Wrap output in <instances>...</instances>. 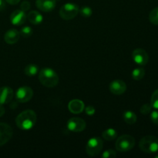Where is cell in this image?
Masks as SVG:
<instances>
[{"label":"cell","mask_w":158,"mask_h":158,"mask_svg":"<svg viewBox=\"0 0 158 158\" xmlns=\"http://www.w3.org/2000/svg\"><path fill=\"white\" fill-rule=\"evenodd\" d=\"M36 114L32 110H26L17 116L15 123L19 129L28 131L33 127L36 123Z\"/></svg>","instance_id":"1"},{"label":"cell","mask_w":158,"mask_h":158,"mask_svg":"<svg viewBox=\"0 0 158 158\" xmlns=\"http://www.w3.org/2000/svg\"><path fill=\"white\" fill-rule=\"evenodd\" d=\"M39 80L44 86L55 87L59 83V77L56 73L50 68H43L39 74Z\"/></svg>","instance_id":"2"},{"label":"cell","mask_w":158,"mask_h":158,"mask_svg":"<svg viewBox=\"0 0 158 158\" xmlns=\"http://www.w3.org/2000/svg\"><path fill=\"white\" fill-rule=\"evenodd\" d=\"M139 148L147 154H154L158 151V138L154 136H145L140 140Z\"/></svg>","instance_id":"3"},{"label":"cell","mask_w":158,"mask_h":158,"mask_svg":"<svg viewBox=\"0 0 158 158\" xmlns=\"http://www.w3.org/2000/svg\"><path fill=\"white\" fill-rule=\"evenodd\" d=\"M115 146L119 152H127L135 146V139L132 136L124 134L117 138Z\"/></svg>","instance_id":"4"},{"label":"cell","mask_w":158,"mask_h":158,"mask_svg":"<svg viewBox=\"0 0 158 158\" xmlns=\"http://www.w3.org/2000/svg\"><path fill=\"white\" fill-rule=\"evenodd\" d=\"M103 142L100 137H93L88 140L86 145V154L89 157H95L101 152Z\"/></svg>","instance_id":"5"},{"label":"cell","mask_w":158,"mask_h":158,"mask_svg":"<svg viewBox=\"0 0 158 158\" xmlns=\"http://www.w3.org/2000/svg\"><path fill=\"white\" fill-rule=\"evenodd\" d=\"M79 13V7L74 3H66L60 10V15L63 19L71 20Z\"/></svg>","instance_id":"6"},{"label":"cell","mask_w":158,"mask_h":158,"mask_svg":"<svg viewBox=\"0 0 158 158\" xmlns=\"http://www.w3.org/2000/svg\"><path fill=\"white\" fill-rule=\"evenodd\" d=\"M33 97V91L29 86H22L15 93V99L19 103H26Z\"/></svg>","instance_id":"7"},{"label":"cell","mask_w":158,"mask_h":158,"mask_svg":"<svg viewBox=\"0 0 158 158\" xmlns=\"http://www.w3.org/2000/svg\"><path fill=\"white\" fill-rule=\"evenodd\" d=\"M12 128L7 123H0V146L8 143L12 137Z\"/></svg>","instance_id":"8"},{"label":"cell","mask_w":158,"mask_h":158,"mask_svg":"<svg viewBox=\"0 0 158 158\" xmlns=\"http://www.w3.org/2000/svg\"><path fill=\"white\" fill-rule=\"evenodd\" d=\"M86 126V122L80 117H73L67 122V128L73 132H82Z\"/></svg>","instance_id":"9"},{"label":"cell","mask_w":158,"mask_h":158,"mask_svg":"<svg viewBox=\"0 0 158 158\" xmlns=\"http://www.w3.org/2000/svg\"><path fill=\"white\" fill-rule=\"evenodd\" d=\"M132 58L134 61L139 66H145L149 61V56L148 52L143 49H136L132 52Z\"/></svg>","instance_id":"10"},{"label":"cell","mask_w":158,"mask_h":158,"mask_svg":"<svg viewBox=\"0 0 158 158\" xmlns=\"http://www.w3.org/2000/svg\"><path fill=\"white\" fill-rule=\"evenodd\" d=\"M27 19L26 12L21 9L15 10L10 15V21L14 26H22Z\"/></svg>","instance_id":"11"},{"label":"cell","mask_w":158,"mask_h":158,"mask_svg":"<svg viewBox=\"0 0 158 158\" xmlns=\"http://www.w3.org/2000/svg\"><path fill=\"white\" fill-rule=\"evenodd\" d=\"M127 90V85L123 80H114L110 84V91L114 95H121Z\"/></svg>","instance_id":"12"},{"label":"cell","mask_w":158,"mask_h":158,"mask_svg":"<svg viewBox=\"0 0 158 158\" xmlns=\"http://www.w3.org/2000/svg\"><path fill=\"white\" fill-rule=\"evenodd\" d=\"M14 93L12 88L3 86L0 88V104L4 105L10 103L13 98Z\"/></svg>","instance_id":"13"},{"label":"cell","mask_w":158,"mask_h":158,"mask_svg":"<svg viewBox=\"0 0 158 158\" xmlns=\"http://www.w3.org/2000/svg\"><path fill=\"white\" fill-rule=\"evenodd\" d=\"M56 0H36L35 5L40 10L48 12L53 10L56 7Z\"/></svg>","instance_id":"14"},{"label":"cell","mask_w":158,"mask_h":158,"mask_svg":"<svg viewBox=\"0 0 158 158\" xmlns=\"http://www.w3.org/2000/svg\"><path fill=\"white\" fill-rule=\"evenodd\" d=\"M20 38V32L16 29H9L4 35L5 42L8 44H15Z\"/></svg>","instance_id":"15"},{"label":"cell","mask_w":158,"mask_h":158,"mask_svg":"<svg viewBox=\"0 0 158 158\" xmlns=\"http://www.w3.org/2000/svg\"><path fill=\"white\" fill-rule=\"evenodd\" d=\"M68 108L72 114H78L83 112L84 110V103L81 100L76 99L69 102L68 104Z\"/></svg>","instance_id":"16"},{"label":"cell","mask_w":158,"mask_h":158,"mask_svg":"<svg viewBox=\"0 0 158 158\" xmlns=\"http://www.w3.org/2000/svg\"><path fill=\"white\" fill-rule=\"evenodd\" d=\"M26 15H27L28 20H29L32 24L34 25L40 24L43 20V15H42L40 12L35 10L30 11Z\"/></svg>","instance_id":"17"},{"label":"cell","mask_w":158,"mask_h":158,"mask_svg":"<svg viewBox=\"0 0 158 158\" xmlns=\"http://www.w3.org/2000/svg\"><path fill=\"white\" fill-rule=\"evenodd\" d=\"M123 120H124V121L126 122L127 123H128V124H134V123H136V121H137V115H136L135 113H134L133 111H131V110H128V111H126V112L123 114Z\"/></svg>","instance_id":"18"},{"label":"cell","mask_w":158,"mask_h":158,"mask_svg":"<svg viewBox=\"0 0 158 158\" xmlns=\"http://www.w3.org/2000/svg\"><path fill=\"white\" fill-rule=\"evenodd\" d=\"M102 137L106 140H114L117 138V132L113 128H110V129L103 131V134H102Z\"/></svg>","instance_id":"19"},{"label":"cell","mask_w":158,"mask_h":158,"mask_svg":"<svg viewBox=\"0 0 158 158\" xmlns=\"http://www.w3.org/2000/svg\"><path fill=\"white\" fill-rule=\"evenodd\" d=\"M39 72V68L35 64H29L25 67L24 73L28 77H33Z\"/></svg>","instance_id":"20"},{"label":"cell","mask_w":158,"mask_h":158,"mask_svg":"<svg viewBox=\"0 0 158 158\" xmlns=\"http://www.w3.org/2000/svg\"><path fill=\"white\" fill-rule=\"evenodd\" d=\"M145 70L143 68L138 67L136 68L132 72V77L135 80H140L144 77Z\"/></svg>","instance_id":"21"},{"label":"cell","mask_w":158,"mask_h":158,"mask_svg":"<svg viewBox=\"0 0 158 158\" xmlns=\"http://www.w3.org/2000/svg\"><path fill=\"white\" fill-rule=\"evenodd\" d=\"M149 20L152 24L158 26V7L154 8L149 14Z\"/></svg>","instance_id":"22"},{"label":"cell","mask_w":158,"mask_h":158,"mask_svg":"<svg viewBox=\"0 0 158 158\" xmlns=\"http://www.w3.org/2000/svg\"><path fill=\"white\" fill-rule=\"evenodd\" d=\"M151 104L154 109L158 110V89H156L151 96Z\"/></svg>","instance_id":"23"},{"label":"cell","mask_w":158,"mask_h":158,"mask_svg":"<svg viewBox=\"0 0 158 158\" xmlns=\"http://www.w3.org/2000/svg\"><path fill=\"white\" fill-rule=\"evenodd\" d=\"M79 12H80V14H81L82 16L86 17V18H88V17L91 16L93 14L92 9L89 7H88V6H83V7H82L81 9L79 10Z\"/></svg>","instance_id":"24"},{"label":"cell","mask_w":158,"mask_h":158,"mask_svg":"<svg viewBox=\"0 0 158 158\" xmlns=\"http://www.w3.org/2000/svg\"><path fill=\"white\" fill-rule=\"evenodd\" d=\"M19 32L20 35L25 37V38H28V37L31 36V35H32L33 31H32V28L29 27V26H25V27H23V29L20 30Z\"/></svg>","instance_id":"25"},{"label":"cell","mask_w":158,"mask_h":158,"mask_svg":"<svg viewBox=\"0 0 158 158\" xmlns=\"http://www.w3.org/2000/svg\"><path fill=\"white\" fill-rule=\"evenodd\" d=\"M152 106L151 104H149V103H146V104H143V106L140 107V111L142 114L143 115H147V114H150L151 112V110H152Z\"/></svg>","instance_id":"26"},{"label":"cell","mask_w":158,"mask_h":158,"mask_svg":"<svg viewBox=\"0 0 158 158\" xmlns=\"http://www.w3.org/2000/svg\"><path fill=\"white\" fill-rule=\"evenodd\" d=\"M117 157V153L114 150H106L102 154L103 158H114Z\"/></svg>","instance_id":"27"},{"label":"cell","mask_w":158,"mask_h":158,"mask_svg":"<svg viewBox=\"0 0 158 158\" xmlns=\"http://www.w3.org/2000/svg\"><path fill=\"white\" fill-rule=\"evenodd\" d=\"M151 120L154 124L158 125V110H154L151 114Z\"/></svg>","instance_id":"28"},{"label":"cell","mask_w":158,"mask_h":158,"mask_svg":"<svg viewBox=\"0 0 158 158\" xmlns=\"http://www.w3.org/2000/svg\"><path fill=\"white\" fill-rule=\"evenodd\" d=\"M30 3L27 1H24L23 2H22L21 6H20V9L24 12H26V11L29 10L30 9Z\"/></svg>","instance_id":"29"},{"label":"cell","mask_w":158,"mask_h":158,"mask_svg":"<svg viewBox=\"0 0 158 158\" xmlns=\"http://www.w3.org/2000/svg\"><path fill=\"white\" fill-rule=\"evenodd\" d=\"M85 112H86V114H87L88 116H93L94 114H95L96 110L95 109H94V106H88L85 108Z\"/></svg>","instance_id":"30"},{"label":"cell","mask_w":158,"mask_h":158,"mask_svg":"<svg viewBox=\"0 0 158 158\" xmlns=\"http://www.w3.org/2000/svg\"><path fill=\"white\" fill-rule=\"evenodd\" d=\"M6 1L10 5H16L19 2L20 0H6Z\"/></svg>","instance_id":"31"},{"label":"cell","mask_w":158,"mask_h":158,"mask_svg":"<svg viewBox=\"0 0 158 158\" xmlns=\"http://www.w3.org/2000/svg\"><path fill=\"white\" fill-rule=\"evenodd\" d=\"M6 113V110H5V108L3 107V106L2 104H0V117H2L3 115Z\"/></svg>","instance_id":"32"},{"label":"cell","mask_w":158,"mask_h":158,"mask_svg":"<svg viewBox=\"0 0 158 158\" xmlns=\"http://www.w3.org/2000/svg\"><path fill=\"white\" fill-rule=\"evenodd\" d=\"M6 7V4H5L4 0H0V11H2Z\"/></svg>","instance_id":"33"},{"label":"cell","mask_w":158,"mask_h":158,"mask_svg":"<svg viewBox=\"0 0 158 158\" xmlns=\"http://www.w3.org/2000/svg\"><path fill=\"white\" fill-rule=\"evenodd\" d=\"M155 157H156V158H158V154H156Z\"/></svg>","instance_id":"34"}]
</instances>
